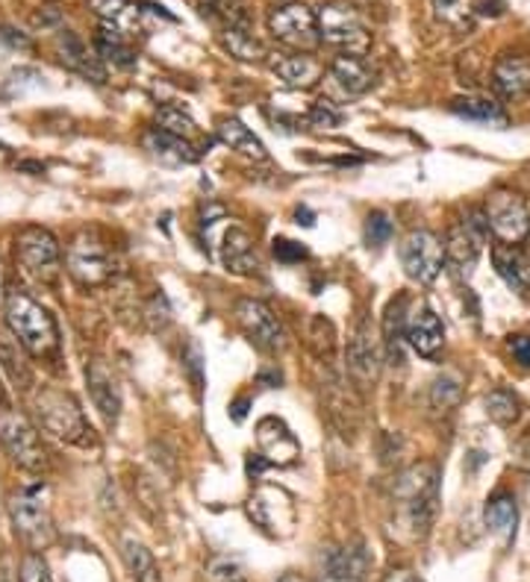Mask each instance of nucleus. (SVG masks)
<instances>
[{
  "label": "nucleus",
  "mask_w": 530,
  "mask_h": 582,
  "mask_svg": "<svg viewBox=\"0 0 530 582\" xmlns=\"http://www.w3.org/2000/svg\"><path fill=\"white\" fill-rule=\"evenodd\" d=\"M395 527L412 541L428 539L439 512V471L437 464L419 462L395 480L393 489Z\"/></svg>",
  "instance_id": "1"
},
{
  "label": "nucleus",
  "mask_w": 530,
  "mask_h": 582,
  "mask_svg": "<svg viewBox=\"0 0 530 582\" xmlns=\"http://www.w3.org/2000/svg\"><path fill=\"white\" fill-rule=\"evenodd\" d=\"M7 327L30 356L48 359L60 350V329L53 315L27 292L16 288L7 295Z\"/></svg>",
  "instance_id": "2"
},
{
  "label": "nucleus",
  "mask_w": 530,
  "mask_h": 582,
  "mask_svg": "<svg viewBox=\"0 0 530 582\" xmlns=\"http://www.w3.org/2000/svg\"><path fill=\"white\" fill-rule=\"evenodd\" d=\"M201 227H204V238L213 247V256L222 259L224 270L239 274V277L257 274L259 256L248 229L233 224L231 218H224V210H218L215 215H204Z\"/></svg>",
  "instance_id": "3"
},
{
  "label": "nucleus",
  "mask_w": 530,
  "mask_h": 582,
  "mask_svg": "<svg viewBox=\"0 0 530 582\" xmlns=\"http://www.w3.org/2000/svg\"><path fill=\"white\" fill-rule=\"evenodd\" d=\"M33 409L42 430L51 432L53 439L65 441V445H80V448L92 445V427H89L86 415L74 395L62 391V388H42L35 395Z\"/></svg>",
  "instance_id": "4"
},
{
  "label": "nucleus",
  "mask_w": 530,
  "mask_h": 582,
  "mask_svg": "<svg viewBox=\"0 0 530 582\" xmlns=\"http://www.w3.org/2000/svg\"><path fill=\"white\" fill-rule=\"evenodd\" d=\"M7 509L12 530L30 548V553H42L44 548H51L53 539H57V527H53L51 509L42 500V489L39 486L12 494Z\"/></svg>",
  "instance_id": "5"
},
{
  "label": "nucleus",
  "mask_w": 530,
  "mask_h": 582,
  "mask_svg": "<svg viewBox=\"0 0 530 582\" xmlns=\"http://www.w3.org/2000/svg\"><path fill=\"white\" fill-rule=\"evenodd\" d=\"M245 509H248L251 521L272 539H289L295 532V521H298L295 498L281 486H268V482L257 486Z\"/></svg>",
  "instance_id": "6"
},
{
  "label": "nucleus",
  "mask_w": 530,
  "mask_h": 582,
  "mask_svg": "<svg viewBox=\"0 0 530 582\" xmlns=\"http://www.w3.org/2000/svg\"><path fill=\"white\" fill-rule=\"evenodd\" d=\"M0 445L12 456V462L24 471L42 473L48 468V450H44L33 423L21 412L0 409Z\"/></svg>",
  "instance_id": "7"
},
{
  "label": "nucleus",
  "mask_w": 530,
  "mask_h": 582,
  "mask_svg": "<svg viewBox=\"0 0 530 582\" xmlns=\"http://www.w3.org/2000/svg\"><path fill=\"white\" fill-rule=\"evenodd\" d=\"M318 33H322V42H327L336 51L351 53V57H363L371 48V33L366 30V24L354 16L351 9L339 7V3L322 7Z\"/></svg>",
  "instance_id": "8"
},
{
  "label": "nucleus",
  "mask_w": 530,
  "mask_h": 582,
  "mask_svg": "<svg viewBox=\"0 0 530 582\" xmlns=\"http://www.w3.org/2000/svg\"><path fill=\"white\" fill-rule=\"evenodd\" d=\"M398 254H401L404 274L412 283H419V286L437 283L439 270L445 265V245L430 229H412V233H407L401 247H398Z\"/></svg>",
  "instance_id": "9"
},
{
  "label": "nucleus",
  "mask_w": 530,
  "mask_h": 582,
  "mask_svg": "<svg viewBox=\"0 0 530 582\" xmlns=\"http://www.w3.org/2000/svg\"><path fill=\"white\" fill-rule=\"evenodd\" d=\"M268 30L281 44L292 51H313L322 42L318 33V16L304 3H283L268 16Z\"/></svg>",
  "instance_id": "10"
},
{
  "label": "nucleus",
  "mask_w": 530,
  "mask_h": 582,
  "mask_svg": "<svg viewBox=\"0 0 530 582\" xmlns=\"http://www.w3.org/2000/svg\"><path fill=\"white\" fill-rule=\"evenodd\" d=\"M487 221H489V233L504 242V245H519L524 242L530 233V212L528 203L519 197L516 192H507V188H498L487 197Z\"/></svg>",
  "instance_id": "11"
},
{
  "label": "nucleus",
  "mask_w": 530,
  "mask_h": 582,
  "mask_svg": "<svg viewBox=\"0 0 530 582\" xmlns=\"http://www.w3.org/2000/svg\"><path fill=\"white\" fill-rule=\"evenodd\" d=\"M65 268H69L71 279L83 288L103 286L112 277L110 254L94 233H80L71 242L69 254H65Z\"/></svg>",
  "instance_id": "12"
},
{
  "label": "nucleus",
  "mask_w": 530,
  "mask_h": 582,
  "mask_svg": "<svg viewBox=\"0 0 530 582\" xmlns=\"http://www.w3.org/2000/svg\"><path fill=\"white\" fill-rule=\"evenodd\" d=\"M236 324L251 338V345H257L265 354H277L286 347V329L263 300H254V297L239 300L236 304Z\"/></svg>",
  "instance_id": "13"
},
{
  "label": "nucleus",
  "mask_w": 530,
  "mask_h": 582,
  "mask_svg": "<svg viewBox=\"0 0 530 582\" xmlns=\"http://www.w3.org/2000/svg\"><path fill=\"white\" fill-rule=\"evenodd\" d=\"M18 265L33 277H51L60 265V242L51 229L24 227L16 236Z\"/></svg>",
  "instance_id": "14"
},
{
  "label": "nucleus",
  "mask_w": 530,
  "mask_h": 582,
  "mask_svg": "<svg viewBox=\"0 0 530 582\" xmlns=\"http://www.w3.org/2000/svg\"><path fill=\"white\" fill-rule=\"evenodd\" d=\"M371 571V557L363 541L351 544H327L322 550V582H366Z\"/></svg>",
  "instance_id": "15"
},
{
  "label": "nucleus",
  "mask_w": 530,
  "mask_h": 582,
  "mask_svg": "<svg viewBox=\"0 0 530 582\" xmlns=\"http://www.w3.org/2000/svg\"><path fill=\"white\" fill-rule=\"evenodd\" d=\"M257 445L259 456H263L268 464L289 468V464L298 462L300 441L295 439V432H292L281 418H263V421L257 423Z\"/></svg>",
  "instance_id": "16"
},
{
  "label": "nucleus",
  "mask_w": 530,
  "mask_h": 582,
  "mask_svg": "<svg viewBox=\"0 0 530 582\" xmlns=\"http://www.w3.org/2000/svg\"><path fill=\"white\" fill-rule=\"evenodd\" d=\"M345 359H348V374H351V380L359 388L375 386L377 374H380V350H377V341L371 336L368 324H359L354 329L348 350H345Z\"/></svg>",
  "instance_id": "17"
},
{
  "label": "nucleus",
  "mask_w": 530,
  "mask_h": 582,
  "mask_svg": "<svg viewBox=\"0 0 530 582\" xmlns=\"http://www.w3.org/2000/svg\"><path fill=\"white\" fill-rule=\"evenodd\" d=\"M86 382H89V395H92L94 409L101 412V418L106 423H115L121 415V388L115 374L110 371V365L103 359H92L86 365Z\"/></svg>",
  "instance_id": "18"
},
{
  "label": "nucleus",
  "mask_w": 530,
  "mask_h": 582,
  "mask_svg": "<svg viewBox=\"0 0 530 582\" xmlns=\"http://www.w3.org/2000/svg\"><path fill=\"white\" fill-rule=\"evenodd\" d=\"M492 89L507 101H522L530 94V57L501 53L492 65Z\"/></svg>",
  "instance_id": "19"
},
{
  "label": "nucleus",
  "mask_w": 530,
  "mask_h": 582,
  "mask_svg": "<svg viewBox=\"0 0 530 582\" xmlns=\"http://www.w3.org/2000/svg\"><path fill=\"white\" fill-rule=\"evenodd\" d=\"M407 341L425 359H437L439 356L445 345V327L430 306H419V309L410 313V318H407Z\"/></svg>",
  "instance_id": "20"
},
{
  "label": "nucleus",
  "mask_w": 530,
  "mask_h": 582,
  "mask_svg": "<svg viewBox=\"0 0 530 582\" xmlns=\"http://www.w3.org/2000/svg\"><path fill=\"white\" fill-rule=\"evenodd\" d=\"M53 44H57V57L62 60V65L71 68V71H78L80 76H86L92 83H103V80H106L103 60L98 53L89 51L80 35H74L71 30H60Z\"/></svg>",
  "instance_id": "21"
},
{
  "label": "nucleus",
  "mask_w": 530,
  "mask_h": 582,
  "mask_svg": "<svg viewBox=\"0 0 530 582\" xmlns=\"http://www.w3.org/2000/svg\"><path fill=\"white\" fill-rule=\"evenodd\" d=\"M480 242L483 238L466 221L448 229V236H445V262L451 265L457 277H471V270H475L480 259Z\"/></svg>",
  "instance_id": "22"
},
{
  "label": "nucleus",
  "mask_w": 530,
  "mask_h": 582,
  "mask_svg": "<svg viewBox=\"0 0 530 582\" xmlns=\"http://www.w3.org/2000/svg\"><path fill=\"white\" fill-rule=\"evenodd\" d=\"M327 76L345 98H359V94H366L375 85V71L368 68L363 57H351V53L336 57L330 68H327Z\"/></svg>",
  "instance_id": "23"
},
{
  "label": "nucleus",
  "mask_w": 530,
  "mask_h": 582,
  "mask_svg": "<svg viewBox=\"0 0 530 582\" xmlns=\"http://www.w3.org/2000/svg\"><path fill=\"white\" fill-rule=\"evenodd\" d=\"M492 265H496L498 277L504 279L507 288L519 297L530 300V262L516 245H496L492 247Z\"/></svg>",
  "instance_id": "24"
},
{
  "label": "nucleus",
  "mask_w": 530,
  "mask_h": 582,
  "mask_svg": "<svg viewBox=\"0 0 530 582\" xmlns=\"http://www.w3.org/2000/svg\"><path fill=\"white\" fill-rule=\"evenodd\" d=\"M89 9L101 18V24L115 27L119 33H142V12L145 9H139L133 0H89Z\"/></svg>",
  "instance_id": "25"
},
{
  "label": "nucleus",
  "mask_w": 530,
  "mask_h": 582,
  "mask_svg": "<svg viewBox=\"0 0 530 582\" xmlns=\"http://www.w3.org/2000/svg\"><path fill=\"white\" fill-rule=\"evenodd\" d=\"M145 147L151 151V156H156V160L165 162V165H192V162H197V156H201V151H197L195 144L180 139V135L165 133V130L160 127H154L145 135Z\"/></svg>",
  "instance_id": "26"
},
{
  "label": "nucleus",
  "mask_w": 530,
  "mask_h": 582,
  "mask_svg": "<svg viewBox=\"0 0 530 582\" xmlns=\"http://www.w3.org/2000/svg\"><path fill=\"white\" fill-rule=\"evenodd\" d=\"M274 74L281 76L283 83L289 85V89H313V85L322 80L325 74V68L318 65L313 57L307 53H292V57H277L272 62Z\"/></svg>",
  "instance_id": "27"
},
{
  "label": "nucleus",
  "mask_w": 530,
  "mask_h": 582,
  "mask_svg": "<svg viewBox=\"0 0 530 582\" xmlns=\"http://www.w3.org/2000/svg\"><path fill=\"white\" fill-rule=\"evenodd\" d=\"M483 521H487L489 532H496L498 539L510 544L516 539V523H519V509H516V500L510 491H496L492 498L487 500V509H483Z\"/></svg>",
  "instance_id": "28"
},
{
  "label": "nucleus",
  "mask_w": 530,
  "mask_h": 582,
  "mask_svg": "<svg viewBox=\"0 0 530 582\" xmlns=\"http://www.w3.org/2000/svg\"><path fill=\"white\" fill-rule=\"evenodd\" d=\"M121 562L128 571L130 582H163L154 553L136 539L121 541Z\"/></svg>",
  "instance_id": "29"
},
{
  "label": "nucleus",
  "mask_w": 530,
  "mask_h": 582,
  "mask_svg": "<svg viewBox=\"0 0 530 582\" xmlns=\"http://www.w3.org/2000/svg\"><path fill=\"white\" fill-rule=\"evenodd\" d=\"M404 313H407V297L401 295L389 304L384 318V354L393 365L404 363V341H407V318H404Z\"/></svg>",
  "instance_id": "30"
},
{
  "label": "nucleus",
  "mask_w": 530,
  "mask_h": 582,
  "mask_svg": "<svg viewBox=\"0 0 530 582\" xmlns=\"http://www.w3.org/2000/svg\"><path fill=\"white\" fill-rule=\"evenodd\" d=\"M451 112L466 121H475V124H489V127H492V124H496V127H504L507 124L504 106L498 101H492V98H478V94L451 101Z\"/></svg>",
  "instance_id": "31"
},
{
  "label": "nucleus",
  "mask_w": 530,
  "mask_h": 582,
  "mask_svg": "<svg viewBox=\"0 0 530 582\" xmlns=\"http://www.w3.org/2000/svg\"><path fill=\"white\" fill-rule=\"evenodd\" d=\"M94 53H98L103 62H112V65L119 68L136 65V51L130 48V39L110 24H101V30L94 35Z\"/></svg>",
  "instance_id": "32"
},
{
  "label": "nucleus",
  "mask_w": 530,
  "mask_h": 582,
  "mask_svg": "<svg viewBox=\"0 0 530 582\" xmlns=\"http://www.w3.org/2000/svg\"><path fill=\"white\" fill-rule=\"evenodd\" d=\"M218 139H222L231 151L242 153V156H248V160L254 162H263L265 156H268V153H265V144L236 119H224L222 124H218Z\"/></svg>",
  "instance_id": "33"
},
{
  "label": "nucleus",
  "mask_w": 530,
  "mask_h": 582,
  "mask_svg": "<svg viewBox=\"0 0 530 582\" xmlns=\"http://www.w3.org/2000/svg\"><path fill=\"white\" fill-rule=\"evenodd\" d=\"M201 12L224 30H251V12L242 0H201Z\"/></svg>",
  "instance_id": "34"
},
{
  "label": "nucleus",
  "mask_w": 530,
  "mask_h": 582,
  "mask_svg": "<svg viewBox=\"0 0 530 582\" xmlns=\"http://www.w3.org/2000/svg\"><path fill=\"white\" fill-rule=\"evenodd\" d=\"M487 415L489 421H496L498 427H513L522 415V400L510 388H496L487 395Z\"/></svg>",
  "instance_id": "35"
},
{
  "label": "nucleus",
  "mask_w": 530,
  "mask_h": 582,
  "mask_svg": "<svg viewBox=\"0 0 530 582\" xmlns=\"http://www.w3.org/2000/svg\"><path fill=\"white\" fill-rule=\"evenodd\" d=\"M222 44L242 62H263L268 57L265 44L251 30H224Z\"/></svg>",
  "instance_id": "36"
},
{
  "label": "nucleus",
  "mask_w": 530,
  "mask_h": 582,
  "mask_svg": "<svg viewBox=\"0 0 530 582\" xmlns=\"http://www.w3.org/2000/svg\"><path fill=\"white\" fill-rule=\"evenodd\" d=\"M434 12L442 24L453 27V30H471V21H475V3L471 0H434Z\"/></svg>",
  "instance_id": "37"
},
{
  "label": "nucleus",
  "mask_w": 530,
  "mask_h": 582,
  "mask_svg": "<svg viewBox=\"0 0 530 582\" xmlns=\"http://www.w3.org/2000/svg\"><path fill=\"white\" fill-rule=\"evenodd\" d=\"M204 582H248V576H245V568H242L239 559L215 553V557L206 559Z\"/></svg>",
  "instance_id": "38"
},
{
  "label": "nucleus",
  "mask_w": 530,
  "mask_h": 582,
  "mask_svg": "<svg viewBox=\"0 0 530 582\" xmlns=\"http://www.w3.org/2000/svg\"><path fill=\"white\" fill-rule=\"evenodd\" d=\"M156 127L165 130V133L180 135L186 142H195L197 139V124L188 119L186 112H180L177 106H163V110L156 112Z\"/></svg>",
  "instance_id": "39"
},
{
  "label": "nucleus",
  "mask_w": 530,
  "mask_h": 582,
  "mask_svg": "<svg viewBox=\"0 0 530 582\" xmlns=\"http://www.w3.org/2000/svg\"><path fill=\"white\" fill-rule=\"evenodd\" d=\"M18 347H21V341H18L12 333L7 336V333L0 329V365L7 368L12 380L27 382L30 380V374H27V365L24 359H21V354H18Z\"/></svg>",
  "instance_id": "40"
},
{
  "label": "nucleus",
  "mask_w": 530,
  "mask_h": 582,
  "mask_svg": "<svg viewBox=\"0 0 530 582\" xmlns=\"http://www.w3.org/2000/svg\"><path fill=\"white\" fill-rule=\"evenodd\" d=\"M457 400H460V380L451 377V374H442V377H437L434 386H430V406L439 409V412H448V409L457 406Z\"/></svg>",
  "instance_id": "41"
},
{
  "label": "nucleus",
  "mask_w": 530,
  "mask_h": 582,
  "mask_svg": "<svg viewBox=\"0 0 530 582\" xmlns=\"http://www.w3.org/2000/svg\"><path fill=\"white\" fill-rule=\"evenodd\" d=\"M395 227H393V221H389V215L380 210L375 212H368V218H366V242L368 247H384L389 238H393Z\"/></svg>",
  "instance_id": "42"
},
{
  "label": "nucleus",
  "mask_w": 530,
  "mask_h": 582,
  "mask_svg": "<svg viewBox=\"0 0 530 582\" xmlns=\"http://www.w3.org/2000/svg\"><path fill=\"white\" fill-rule=\"evenodd\" d=\"M18 582H53L51 568L44 562L42 553H27L18 568Z\"/></svg>",
  "instance_id": "43"
},
{
  "label": "nucleus",
  "mask_w": 530,
  "mask_h": 582,
  "mask_svg": "<svg viewBox=\"0 0 530 582\" xmlns=\"http://www.w3.org/2000/svg\"><path fill=\"white\" fill-rule=\"evenodd\" d=\"M309 127H322V130H334L343 124V112L336 110L330 101H316L313 103V110L307 115Z\"/></svg>",
  "instance_id": "44"
},
{
  "label": "nucleus",
  "mask_w": 530,
  "mask_h": 582,
  "mask_svg": "<svg viewBox=\"0 0 530 582\" xmlns=\"http://www.w3.org/2000/svg\"><path fill=\"white\" fill-rule=\"evenodd\" d=\"M274 259L283 262V265H295V262H304L309 256V251L298 242H292V238H274L272 242Z\"/></svg>",
  "instance_id": "45"
},
{
  "label": "nucleus",
  "mask_w": 530,
  "mask_h": 582,
  "mask_svg": "<svg viewBox=\"0 0 530 582\" xmlns=\"http://www.w3.org/2000/svg\"><path fill=\"white\" fill-rule=\"evenodd\" d=\"M507 347H510V354L516 356V363L530 368V336H510Z\"/></svg>",
  "instance_id": "46"
},
{
  "label": "nucleus",
  "mask_w": 530,
  "mask_h": 582,
  "mask_svg": "<svg viewBox=\"0 0 530 582\" xmlns=\"http://www.w3.org/2000/svg\"><path fill=\"white\" fill-rule=\"evenodd\" d=\"M186 368H188V371H192V377H195L197 388L204 386V377H201V347H197V345H188Z\"/></svg>",
  "instance_id": "47"
},
{
  "label": "nucleus",
  "mask_w": 530,
  "mask_h": 582,
  "mask_svg": "<svg viewBox=\"0 0 530 582\" xmlns=\"http://www.w3.org/2000/svg\"><path fill=\"white\" fill-rule=\"evenodd\" d=\"M475 12L483 18H498V16H504V3H501V0H483V3L475 7Z\"/></svg>",
  "instance_id": "48"
},
{
  "label": "nucleus",
  "mask_w": 530,
  "mask_h": 582,
  "mask_svg": "<svg viewBox=\"0 0 530 582\" xmlns=\"http://www.w3.org/2000/svg\"><path fill=\"white\" fill-rule=\"evenodd\" d=\"M384 582H425V580L412 574L410 568H393V571L386 574Z\"/></svg>",
  "instance_id": "49"
},
{
  "label": "nucleus",
  "mask_w": 530,
  "mask_h": 582,
  "mask_svg": "<svg viewBox=\"0 0 530 582\" xmlns=\"http://www.w3.org/2000/svg\"><path fill=\"white\" fill-rule=\"evenodd\" d=\"M295 218H298V224H304V227H313V224H316V212L307 210V206H298V210H295Z\"/></svg>",
  "instance_id": "50"
},
{
  "label": "nucleus",
  "mask_w": 530,
  "mask_h": 582,
  "mask_svg": "<svg viewBox=\"0 0 530 582\" xmlns=\"http://www.w3.org/2000/svg\"><path fill=\"white\" fill-rule=\"evenodd\" d=\"M516 450H519V459L530 468V436H524V439L516 445Z\"/></svg>",
  "instance_id": "51"
},
{
  "label": "nucleus",
  "mask_w": 530,
  "mask_h": 582,
  "mask_svg": "<svg viewBox=\"0 0 530 582\" xmlns=\"http://www.w3.org/2000/svg\"><path fill=\"white\" fill-rule=\"evenodd\" d=\"M245 406H248V400H245V397H239V400L231 406L233 421H242V418H245Z\"/></svg>",
  "instance_id": "52"
},
{
  "label": "nucleus",
  "mask_w": 530,
  "mask_h": 582,
  "mask_svg": "<svg viewBox=\"0 0 530 582\" xmlns=\"http://www.w3.org/2000/svg\"><path fill=\"white\" fill-rule=\"evenodd\" d=\"M274 582H309V576L298 574V571H286V574L277 576V580H274Z\"/></svg>",
  "instance_id": "53"
},
{
  "label": "nucleus",
  "mask_w": 530,
  "mask_h": 582,
  "mask_svg": "<svg viewBox=\"0 0 530 582\" xmlns=\"http://www.w3.org/2000/svg\"><path fill=\"white\" fill-rule=\"evenodd\" d=\"M7 404V391H3V382H0V406Z\"/></svg>",
  "instance_id": "54"
},
{
  "label": "nucleus",
  "mask_w": 530,
  "mask_h": 582,
  "mask_svg": "<svg viewBox=\"0 0 530 582\" xmlns=\"http://www.w3.org/2000/svg\"><path fill=\"white\" fill-rule=\"evenodd\" d=\"M277 3H281V7H283V3H286V0H277Z\"/></svg>",
  "instance_id": "55"
},
{
  "label": "nucleus",
  "mask_w": 530,
  "mask_h": 582,
  "mask_svg": "<svg viewBox=\"0 0 530 582\" xmlns=\"http://www.w3.org/2000/svg\"><path fill=\"white\" fill-rule=\"evenodd\" d=\"M0 283H3V274H0Z\"/></svg>",
  "instance_id": "56"
}]
</instances>
